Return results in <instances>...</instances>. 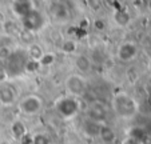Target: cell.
<instances>
[{"label":"cell","mask_w":151,"mask_h":144,"mask_svg":"<svg viewBox=\"0 0 151 144\" xmlns=\"http://www.w3.org/2000/svg\"><path fill=\"white\" fill-rule=\"evenodd\" d=\"M122 144H142V141H140L139 139L134 138V136H130V135H128L127 138H126L124 140L122 141Z\"/></svg>","instance_id":"22"},{"label":"cell","mask_w":151,"mask_h":144,"mask_svg":"<svg viewBox=\"0 0 151 144\" xmlns=\"http://www.w3.org/2000/svg\"><path fill=\"white\" fill-rule=\"evenodd\" d=\"M147 8L150 9V12H151V0H148V3H147Z\"/></svg>","instance_id":"25"},{"label":"cell","mask_w":151,"mask_h":144,"mask_svg":"<svg viewBox=\"0 0 151 144\" xmlns=\"http://www.w3.org/2000/svg\"><path fill=\"white\" fill-rule=\"evenodd\" d=\"M64 90L67 95L75 96V97H83L88 90V83L84 75L79 72H72L67 75L64 79Z\"/></svg>","instance_id":"4"},{"label":"cell","mask_w":151,"mask_h":144,"mask_svg":"<svg viewBox=\"0 0 151 144\" xmlns=\"http://www.w3.org/2000/svg\"><path fill=\"white\" fill-rule=\"evenodd\" d=\"M16 39L20 40V42L23 43V44H26V47H27L28 44H31V43L34 42L35 34H34V32H31V31H28V29L22 28V31H20L19 35L16 36Z\"/></svg>","instance_id":"19"},{"label":"cell","mask_w":151,"mask_h":144,"mask_svg":"<svg viewBox=\"0 0 151 144\" xmlns=\"http://www.w3.org/2000/svg\"><path fill=\"white\" fill-rule=\"evenodd\" d=\"M94 28L96 29L98 32H102L107 28V23H106V20H103V19H95L94 20Z\"/></svg>","instance_id":"21"},{"label":"cell","mask_w":151,"mask_h":144,"mask_svg":"<svg viewBox=\"0 0 151 144\" xmlns=\"http://www.w3.org/2000/svg\"><path fill=\"white\" fill-rule=\"evenodd\" d=\"M55 62H56V55H55L54 52H44L43 56L40 57V60H39V64L42 68L51 67V65L55 64Z\"/></svg>","instance_id":"18"},{"label":"cell","mask_w":151,"mask_h":144,"mask_svg":"<svg viewBox=\"0 0 151 144\" xmlns=\"http://www.w3.org/2000/svg\"><path fill=\"white\" fill-rule=\"evenodd\" d=\"M31 140H32V144H52L51 138L46 132L31 133Z\"/></svg>","instance_id":"16"},{"label":"cell","mask_w":151,"mask_h":144,"mask_svg":"<svg viewBox=\"0 0 151 144\" xmlns=\"http://www.w3.org/2000/svg\"><path fill=\"white\" fill-rule=\"evenodd\" d=\"M54 110L63 120H72L79 115L82 110V103L79 97L71 95H62L54 102Z\"/></svg>","instance_id":"2"},{"label":"cell","mask_w":151,"mask_h":144,"mask_svg":"<svg viewBox=\"0 0 151 144\" xmlns=\"http://www.w3.org/2000/svg\"><path fill=\"white\" fill-rule=\"evenodd\" d=\"M107 115H109V108L100 100H94V102L88 103L86 108V119L92 120L98 124H106Z\"/></svg>","instance_id":"5"},{"label":"cell","mask_w":151,"mask_h":144,"mask_svg":"<svg viewBox=\"0 0 151 144\" xmlns=\"http://www.w3.org/2000/svg\"><path fill=\"white\" fill-rule=\"evenodd\" d=\"M130 15L126 11H116L114 14V21L116 23L119 27H126L130 23Z\"/></svg>","instance_id":"17"},{"label":"cell","mask_w":151,"mask_h":144,"mask_svg":"<svg viewBox=\"0 0 151 144\" xmlns=\"http://www.w3.org/2000/svg\"><path fill=\"white\" fill-rule=\"evenodd\" d=\"M9 77H8V74H7V71L6 68H4L3 64H0V83H3V82H7Z\"/></svg>","instance_id":"23"},{"label":"cell","mask_w":151,"mask_h":144,"mask_svg":"<svg viewBox=\"0 0 151 144\" xmlns=\"http://www.w3.org/2000/svg\"><path fill=\"white\" fill-rule=\"evenodd\" d=\"M9 133H11V136L15 140H20L22 138H24V136L28 133L26 123L19 117L14 119V120L9 123Z\"/></svg>","instance_id":"9"},{"label":"cell","mask_w":151,"mask_h":144,"mask_svg":"<svg viewBox=\"0 0 151 144\" xmlns=\"http://www.w3.org/2000/svg\"><path fill=\"white\" fill-rule=\"evenodd\" d=\"M102 124H98V123L92 122V120H88L86 119L84 123H83V132L86 133L90 138H98V133H99V128Z\"/></svg>","instance_id":"13"},{"label":"cell","mask_w":151,"mask_h":144,"mask_svg":"<svg viewBox=\"0 0 151 144\" xmlns=\"http://www.w3.org/2000/svg\"><path fill=\"white\" fill-rule=\"evenodd\" d=\"M74 65L76 68V72L82 75H86L91 72L92 69V60L88 55H84V54H75L74 55Z\"/></svg>","instance_id":"8"},{"label":"cell","mask_w":151,"mask_h":144,"mask_svg":"<svg viewBox=\"0 0 151 144\" xmlns=\"http://www.w3.org/2000/svg\"><path fill=\"white\" fill-rule=\"evenodd\" d=\"M40 64L37 60H32V59H27L24 63V69L23 74H28V75H35L40 71Z\"/></svg>","instance_id":"15"},{"label":"cell","mask_w":151,"mask_h":144,"mask_svg":"<svg viewBox=\"0 0 151 144\" xmlns=\"http://www.w3.org/2000/svg\"><path fill=\"white\" fill-rule=\"evenodd\" d=\"M15 48L9 47V45H0V63H4L6 60L9 59L12 54H14Z\"/></svg>","instance_id":"20"},{"label":"cell","mask_w":151,"mask_h":144,"mask_svg":"<svg viewBox=\"0 0 151 144\" xmlns=\"http://www.w3.org/2000/svg\"><path fill=\"white\" fill-rule=\"evenodd\" d=\"M98 138L106 144H112L115 140H116V133L115 131L110 127L107 123L106 124H102L99 128V133H98Z\"/></svg>","instance_id":"10"},{"label":"cell","mask_w":151,"mask_h":144,"mask_svg":"<svg viewBox=\"0 0 151 144\" xmlns=\"http://www.w3.org/2000/svg\"><path fill=\"white\" fill-rule=\"evenodd\" d=\"M60 51L66 55H75L78 51V43L74 39H67L62 43L60 45Z\"/></svg>","instance_id":"14"},{"label":"cell","mask_w":151,"mask_h":144,"mask_svg":"<svg viewBox=\"0 0 151 144\" xmlns=\"http://www.w3.org/2000/svg\"><path fill=\"white\" fill-rule=\"evenodd\" d=\"M17 100H19V93L16 88L8 80L0 83V107L12 108L16 105Z\"/></svg>","instance_id":"7"},{"label":"cell","mask_w":151,"mask_h":144,"mask_svg":"<svg viewBox=\"0 0 151 144\" xmlns=\"http://www.w3.org/2000/svg\"><path fill=\"white\" fill-rule=\"evenodd\" d=\"M3 34V20H0V35Z\"/></svg>","instance_id":"24"},{"label":"cell","mask_w":151,"mask_h":144,"mask_svg":"<svg viewBox=\"0 0 151 144\" xmlns=\"http://www.w3.org/2000/svg\"><path fill=\"white\" fill-rule=\"evenodd\" d=\"M15 107L17 112L24 117H36L44 110V102L36 93H27L19 97Z\"/></svg>","instance_id":"3"},{"label":"cell","mask_w":151,"mask_h":144,"mask_svg":"<svg viewBox=\"0 0 151 144\" xmlns=\"http://www.w3.org/2000/svg\"><path fill=\"white\" fill-rule=\"evenodd\" d=\"M44 49H43V47L39 44V43L36 42H32L31 44H28L26 47V54H27V57L28 59H32V60H37L39 62L40 57L43 56V54H44Z\"/></svg>","instance_id":"12"},{"label":"cell","mask_w":151,"mask_h":144,"mask_svg":"<svg viewBox=\"0 0 151 144\" xmlns=\"http://www.w3.org/2000/svg\"><path fill=\"white\" fill-rule=\"evenodd\" d=\"M111 111L120 120H131L139 112V103L126 91H118L111 97Z\"/></svg>","instance_id":"1"},{"label":"cell","mask_w":151,"mask_h":144,"mask_svg":"<svg viewBox=\"0 0 151 144\" xmlns=\"http://www.w3.org/2000/svg\"><path fill=\"white\" fill-rule=\"evenodd\" d=\"M20 31H22V27L19 26V23H17L15 19L7 17V19L3 20V34L16 37Z\"/></svg>","instance_id":"11"},{"label":"cell","mask_w":151,"mask_h":144,"mask_svg":"<svg viewBox=\"0 0 151 144\" xmlns=\"http://www.w3.org/2000/svg\"><path fill=\"white\" fill-rule=\"evenodd\" d=\"M139 55V47L132 40H124L116 47L115 57L120 63H131Z\"/></svg>","instance_id":"6"}]
</instances>
